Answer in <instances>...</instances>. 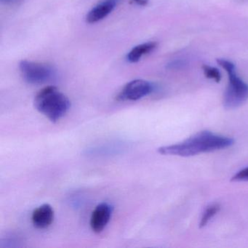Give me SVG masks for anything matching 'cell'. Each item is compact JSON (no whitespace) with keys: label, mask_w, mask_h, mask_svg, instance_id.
I'll return each mask as SVG.
<instances>
[{"label":"cell","mask_w":248,"mask_h":248,"mask_svg":"<svg viewBox=\"0 0 248 248\" xmlns=\"http://www.w3.org/2000/svg\"><path fill=\"white\" fill-rule=\"evenodd\" d=\"M204 75L209 79H213L216 82H219L221 79V74L219 72L218 69L210 66H203Z\"/></svg>","instance_id":"8fae6325"},{"label":"cell","mask_w":248,"mask_h":248,"mask_svg":"<svg viewBox=\"0 0 248 248\" xmlns=\"http://www.w3.org/2000/svg\"><path fill=\"white\" fill-rule=\"evenodd\" d=\"M217 62L229 75V85L223 97V106L226 109L238 108L248 99V84L236 75L232 62L225 59H218Z\"/></svg>","instance_id":"3957f363"},{"label":"cell","mask_w":248,"mask_h":248,"mask_svg":"<svg viewBox=\"0 0 248 248\" xmlns=\"http://www.w3.org/2000/svg\"><path fill=\"white\" fill-rule=\"evenodd\" d=\"M220 210V206L218 204H212L209 206L204 210L203 213L202 217L200 223V228H203L207 224L210 219L217 214V212Z\"/></svg>","instance_id":"30bf717a"},{"label":"cell","mask_w":248,"mask_h":248,"mask_svg":"<svg viewBox=\"0 0 248 248\" xmlns=\"http://www.w3.org/2000/svg\"><path fill=\"white\" fill-rule=\"evenodd\" d=\"M134 1L138 5H141V6H145L149 2V0H134Z\"/></svg>","instance_id":"5bb4252c"},{"label":"cell","mask_w":248,"mask_h":248,"mask_svg":"<svg viewBox=\"0 0 248 248\" xmlns=\"http://www.w3.org/2000/svg\"><path fill=\"white\" fill-rule=\"evenodd\" d=\"M34 107L52 123H57L66 115L71 107L70 100L56 87L42 89L34 98Z\"/></svg>","instance_id":"7a4b0ae2"},{"label":"cell","mask_w":248,"mask_h":248,"mask_svg":"<svg viewBox=\"0 0 248 248\" xmlns=\"http://www.w3.org/2000/svg\"><path fill=\"white\" fill-rule=\"evenodd\" d=\"M117 0H104L88 12L86 21L88 24H95L109 15L117 5Z\"/></svg>","instance_id":"ba28073f"},{"label":"cell","mask_w":248,"mask_h":248,"mask_svg":"<svg viewBox=\"0 0 248 248\" xmlns=\"http://www.w3.org/2000/svg\"><path fill=\"white\" fill-rule=\"evenodd\" d=\"M113 213V207L107 202H102L95 207L91 218V227L96 233L103 232L109 222Z\"/></svg>","instance_id":"8992f818"},{"label":"cell","mask_w":248,"mask_h":248,"mask_svg":"<svg viewBox=\"0 0 248 248\" xmlns=\"http://www.w3.org/2000/svg\"><path fill=\"white\" fill-rule=\"evenodd\" d=\"M2 2H5V3H8V2H11L12 0H1Z\"/></svg>","instance_id":"9a60e30c"},{"label":"cell","mask_w":248,"mask_h":248,"mask_svg":"<svg viewBox=\"0 0 248 248\" xmlns=\"http://www.w3.org/2000/svg\"><path fill=\"white\" fill-rule=\"evenodd\" d=\"M156 46L157 44L155 42H149L136 46L127 55V61L130 63L139 62L143 56L153 51L156 48Z\"/></svg>","instance_id":"9c48e42d"},{"label":"cell","mask_w":248,"mask_h":248,"mask_svg":"<svg viewBox=\"0 0 248 248\" xmlns=\"http://www.w3.org/2000/svg\"><path fill=\"white\" fill-rule=\"evenodd\" d=\"M54 220V210L48 204H44L33 211L31 220L33 225L37 229L48 228Z\"/></svg>","instance_id":"52a82bcc"},{"label":"cell","mask_w":248,"mask_h":248,"mask_svg":"<svg viewBox=\"0 0 248 248\" xmlns=\"http://www.w3.org/2000/svg\"><path fill=\"white\" fill-rule=\"evenodd\" d=\"M187 63L185 60H181V59H176L168 63L167 68L170 70H180L186 66Z\"/></svg>","instance_id":"7c38bea8"},{"label":"cell","mask_w":248,"mask_h":248,"mask_svg":"<svg viewBox=\"0 0 248 248\" xmlns=\"http://www.w3.org/2000/svg\"><path fill=\"white\" fill-rule=\"evenodd\" d=\"M234 143L233 139L213 134L210 131H202L184 140L182 143L162 146L158 152L162 155L174 156H195L199 154L214 152L226 149Z\"/></svg>","instance_id":"6da1fadb"},{"label":"cell","mask_w":248,"mask_h":248,"mask_svg":"<svg viewBox=\"0 0 248 248\" xmlns=\"http://www.w3.org/2000/svg\"><path fill=\"white\" fill-rule=\"evenodd\" d=\"M23 78L28 83L40 85L51 80L54 72L50 66L43 63L23 60L19 63Z\"/></svg>","instance_id":"277c9868"},{"label":"cell","mask_w":248,"mask_h":248,"mask_svg":"<svg viewBox=\"0 0 248 248\" xmlns=\"http://www.w3.org/2000/svg\"><path fill=\"white\" fill-rule=\"evenodd\" d=\"M232 181H248V168L238 172L232 177Z\"/></svg>","instance_id":"4fadbf2b"},{"label":"cell","mask_w":248,"mask_h":248,"mask_svg":"<svg viewBox=\"0 0 248 248\" xmlns=\"http://www.w3.org/2000/svg\"><path fill=\"white\" fill-rule=\"evenodd\" d=\"M154 85L144 79H135L124 85L117 96L118 101H138L149 95Z\"/></svg>","instance_id":"5b68a950"}]
</instances>
